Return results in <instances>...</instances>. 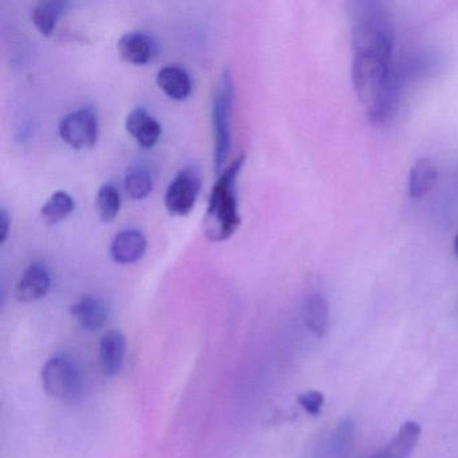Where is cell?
<instances>
[{"label": "cell", "mask_w": 458, "mask_h": 458, "mask_svg": "<svg viewBox=\"0 0 458 458\" xmlns=\"http://www.w3.org/2000/svg\"><path fill=\"white\" fill-rule=\"evenodd\" d=\"M438 173L433 162L428 159H420L412 165L410 171L409 191L411 198H422L436 186Z\"/></svg>", "instance_id": "16"}, {"label": "cell", "mask_w": 458, "mask_h": 458, "mask_svg": "<svg viewBox=\"0 0 458 458\" xmlns=\"http://www.w3.org/2000/svg\"><path fill=\"white\" fill-rule=\"evenodd\" d=\"M234 103V85L232 74L227 69L219 77L214 90L211 106V122L214 135V168L216 173L224 171L225 162L232 147V112Z\"/></svg>", "instance_id": "2"}, {"label": "cell", "mask_w": 458, "mask_h": 458, "mask_svg": "<svg viewBox=\"0 0 458 458\" xmlns=\"http://www.w3.org/2000/svg\"><path fill=\"white\" fill-rule=\"evenodd\" d=\"M453 248H454V254L458 257V234L455 237L454 243H453Z\"/></svg>", "instance_id": "23"}, {"label": "cell", "mask_w": 458, "mask_h": 458, "mask_svg": "<svg viewBox=\"0 0 458 458\" xmlns=\"http://www.w3.org/2000/svg\"><path fill=\"white\" fill-rule=\"evenodd\" d=\"M120 55L123 60L133 65H146L154 60L157 55V47L155 39L143 31H131L120 38Z\"/></svg>", "instance_id": "8"}, {"label": "cell", "mask_w": 458, "mask_h": 458, "mask_svg": "<svg viewBox=\"0 0 458 458\" xmlns=\"http://www.w3.org/2000/svg\"><path fill=\"white\" fill-rule=\"evenodd\" d=\"M72 315L79 320L85 331L95 332L106 326L109 318V307L103 299L84 296L71 308Z\"/></svg>", "instance_id": "10"}, {"label": "cell", "mask_w": 458, "mask_h": 458, "mask_svg": "<svg viewBox=\"0 0 458 458\" xmlns=\"http://www.w3.org/2000/svg\"><path fill=\"white\" fill-rule=\"evenodd\" d=\"M146 250V235L138 229H125L117 233L109 248L112 259L120 265L135 264L143 259Z\"/></svg>", "instance_id": "7"}, {"label": "cell", "mask_w": 458, "mask_h": 458, "mask_svg": "<svg viewBox=\"0 0 458 458\" xmlns=\"http://www.w3.org/2000/svg\"><path fill=\"white\" fill-rule=\"evenodd\" d=\"M128 133L138 141L143 148H152L162 135V125L146 108H135L125 119Z\"/></svg>", "instance_id": "9"}, {"label": "cell", "mask_w": 458, "mask_h": 458, "mask_svg": "<svg viewBox=\"0 0 458 458\" xmlns=\"http://www.w3.org/2000/svg\"><path fill=\"white\" fill-rule=\"evenodd\" d=\"M42 386L45 393L64 403L81 398L84 385L76 364L66 356L49 359L42 369Z\"/></svg>", "instance_id": "3"}, {"label": "cell", "mask_w": 458, "mask_h": 458, "mask_svg": "<svg viewBox=\"0 0 458 458\" xmlns=\"http://www.w3.org/2000/svg\"><path fill=\"white\" fill-rule=\"evenodd\" d=\"M127 352V339L123 332L114 329L106 332L100 343V360L104 372L114 377L122 371Z\"/></svg>", "instance_id": "11"}, {"label": "cell", "mask_w": 458, "mask_h": 458, "mask_svg": "<svg viewBox=\"0 0 458 458\" xmlns=\"http://www.w3.org/2000/svg\"><path fill=\"white\" fill-rule=\"evenodd\" d=\"M10 225H12V221H10L9 213H7L6 208H2L0 210V243L2 245L9 238Z\"/></svg>", "instance_id": "22"}, {"label": "cell", "mask_w": 458, "mask_h": 458, "mask_svg": "<svg viewBox=\"0 0 458 458\" xmlns=\"http://www.w3.org/2000/svg\"><path fill=\"white\" fill-rule=\"evenodd\" d=\"M352 434L353 423L351 422V420H344V422L340 423L331 439L332 452H334L335 454L342 453L343 450L347 447L348 442H350Z\"/></svg>", "instance_id": "20"}, {"label": "cell", "mask_w": 458, "mask_h": 458, "mask_svg": "<svg viewBox=\"0 0 458 458\" xmlns=\"http://www.w3.org/2000/svg\"><path fill=\"white\" fill-rule=\"evenodd\" d=\"M68 2H63V0H42L37 4L33 9V14H31L37 30L42 36H52L57 28L58 20L68 9Z\"/></svg>", "instance_id": "14"}, {"label": "cell", "mask_w": 458, "mask_h": 458, "mask_svg": "<svg viewBox=\"0 0 458 458\" xmlns=\"http://www.w3.org/2000/svg\"><path fill=\"white\" fill-rule=\"evenodd\" d=\"M74 210V200L68 192L55 191L41 208V218L53 226L68 218Z\"/></svg>", "instance_id": "17"}, {"label": "cell", "mask_w": 458, "mask_h": 458, "mask_svg": "<svg viewBox=\"0 0 458 458\" xmlns=\"http://www.w3.org/2000/svg\"><path fill=\"white\" fill-rule=\"evenodd\" d=\"M245 165V157L230 163L219 174L218 181L211 190L208 211L202 222L203 235L213 242L229 240L241 225L240 208H238V178Z\"/></svg>", "instance_id": "1"}, {"label": "cell", "mask_w": 458, "mask_h": 458, "mask_svg": "<svg viewBox=\"0 0 458 458\" xmlns=\"http://www.w3.org/2000/svg\"><path fill=\"white\" fill-rule=\"evenodd\" d=\"M324 395L320 391H308L299 395V403L305 411L312 415H318L324 404Z\"/></svg>", "instance_id": "21"}, {"label": "cell", "mask_w": 458, "mask_h": 458, "mask_svg": "<svg viewBox=\"0 0 458 458\" xmlns=\"http://www.w3.org/2000/svg\"><path fill=\"white\" fill-rule=\"evenodd\" d=\"M420 436V426L414 420H407L399 428L395 438L374 458H407L411 454Z\"/></svg>", "instance_id": "13"}, {"label": "cell", "mask_w": 458, "mask_h": 458, "mask_svg": "<svg viewBox=\"0 0 458 458\" xmlns=\"http://www.w3.org/2000/svg\"><path fill=\"white\" fill-rule=\"evenodd\" d=\"M122 208V195L114 184L106 183L100 187L96 198V210L101 221L114 222Z\"/></svg>", "instance_id": "18"}, {"label": "cell", "mask_w": 458, "mask_h": 458, "mask_svg": "<svg viewBox=\"0 0 458 458\" xmlns=\"http://www.w3.org/2000/svg\"><path fill=\"white\" fill-rule=\"evenodd\" d=\"M202 189V176L194 165L183 168L171 181L165 192V203L173 216H189L197 203Z\"/></svg>", "instance_id": "4"}, {"label": "cell", "mask_w": 458, "mask_h": 458, "mask_svg": "<svg viewBox=\"0 0 458 458\" xmlns=\"http://www.w3.org/2000/svg\"><path fill=\"white\" fill-rule=\"evenodd\" d=\"M329 308L326 297L320 293H313L308 297L304 305L305 326L316 336H324L328 328Z\"/></svg>", "instance_id": "15"}, {"label": "cell", "mask_w": 458, "mask_h": 458, "mask_svg": "<svg viewBox=\"0 0 458 458\" xmlns=\"http://www.w3.org/2000/svg\"><path fill=\"white\" fill-rule=\"evenodd\" d=\"M58 133L72 148H93L98 139V119L95 111L81 108L72 112L61 120Z\"/></svg>", "instance_id": "5"}, {"label": "cell", "mask_w": 458, "mask_h": 458, "mask_svg": "<svg viewBox=\"0 0 458 458\" xmlns=\"http://www.w3.org/2000/svg\"><path fill=\"white\" fill-rule=\"evenodd\" d=\"M50 285H52V278L47 267L42 262H33L23 270L15 286V297L18 301H36L47 296Z\"/></svg>", "instance_id": "6"}, {"label": "cell", "mask_w": 458, "mask_h": 458, "mask_svg": "<svg viewBox=\"0 0 458 458\" xmlns=\"http://www.w3.org/2000/svg\"><path fill=\"white\" fill-rule=\"evenodd\" d=\"M157 84L173 100H186L191 95V77L181 66L168 65L160 69Z\"/></svg>", "instance_id": "12"}, {"label": "cell", "mask_w": 458, "mask_h": 458, "mask_svg": "<svg viewBox=\"0 0 458 458\" xmlns=\"http://www.w3.org/2000/svg\"><path fill=\"white\" fill-rule=\"evenodd\" d=\"M124 186L125 191L132 199H146L154 190V179H152L151 173L146 167L138 165V167L131 168L128 171Z\"/></svg>", "instance_id": "19"}]
</instances>
